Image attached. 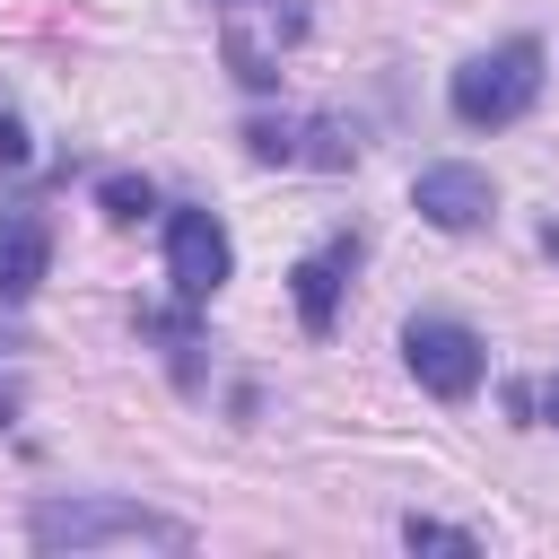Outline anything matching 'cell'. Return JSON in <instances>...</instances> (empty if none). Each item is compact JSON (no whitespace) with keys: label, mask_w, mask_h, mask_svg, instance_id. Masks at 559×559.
Here are the masks:
<instances>
[{"label":"cell","mask_w":559,"mask_h":559,"mask_svg":"<svg viewBox=\"0 0 559 559\" xmlns=\"http://www.w3.org/2000/svg\"><path fill=\"white\" fill-rule=\"evenodd\" d=\"M44 271H52V218H44L35 201H9V210H0V306L35 297Z\"/></svg>","instance_id":"52a82bcc"},{"label":"cell","mask_w":559,"mask_h":559,"mask_svg":"<svg viewBox=\"0 0 559 559\" xmlns=\"http://www.w3.org/2000/svg\"><path fill=\"white\" fill-rule=\"evenodd\" d=\"M26 157H35V140H26V114H17L9 96H0V175H17Z\"/></svg>","instance_id":"4fadbf2b"},{"label":"cell","mask_w":559,"mask_h":559,"mask_svg":"<svg viewBox=\"0 0 559 559\" xmlns=\"http://www.w3.org/2000/svg\"><path fill=\"white\" fill-rule=\"evenodd\" d=\"M411 201H419V218H428V227H445V236H463V227H480V218L498 210V192H489V175H480V166H419Z\"/></svg>","instance_id":"ba28073f"},{"label":"cell","mask_w":559,"mask_h":559,"mask_svg":"<svg viewBox=\"0 0 559 559\" xmlns=\"http://www.w3.org/2000/svg\"><path fill=\"white\" fill-rule=\"evenodd\" d=\"M96 210H105L114 227H131V218L157 210V192H148V175H105V183H96Z\"/></svg>","instance_id":"8fae6325"},{"label":"cell","mask_w":559,"mask_h":559,"mask_svg":"<svg viewBox=\"0 0 559 559\" xmlns=\"http://www.w3.org/2000/svg\"><path fill=\"white\" fill-rule=\"evenodd\" d=\"M498 402H507V419H524V428H559V376H515Z\"/></svg>","instance_id":"30bf717a"},{"label":"cell","mask_w":559,"mask_h":559,"mask_svg":"<svg viewBox=\"0 0 559 559\" xmlns=\"http://www.w3.org/2000/svg\"><path fill=\"white\" fill-rule=\"evenodd\" d=\"M402 542L411 550H480L472 524H445V515H402Z\"/></svg>","instance_id":"7c38bea8"},{"label":"cell","mask_w":559,"mask_h":559,"mask_svg":"<svg viewBox=\"0 0 559 559\" xmlns=\"http://www.w3.org/2000/svg\"><path fill=\"white\" fill-rule=\"evenodd\" d=\"M349 262H358V236H323L288 280H297V323L306 332H332V314H341V288H349Z\"/></svg>","instance_id":"9c48e42d"},{"label":"cell","mask_w":559,"mask_h":559,"mask_svg":"<svg viewBox=\"0 0 559 559\" xmlns=\"http://www.w3.org/2000/svg\"><path fill=\"white\" fill-rule=\"evenodd\" d=\"M542 44L533 35H507V44H489V52H472L463 70H454V87H445V105H454V122H472V131H498V122H515L533 96H542Z\"/></svg>","instance_id":"7a4b0ae2"},{"label":"cell","mask_w":559,"mask_h":559,"mask_svg":"<svg viewBox=\"0 0 559 559\" xmlns=\"http://www.w3.org/2000/svg\"><path fill=\"white\" fill-rule=\"evenodd\" d=\"M245 148L262 166H358V131L314 114V122H245Z\"/></svg>","instance_id":"8992f818"},{"label":"cell","mask_w":559,"mask_h":559,"mask_svg":"<svg viewBox=\"0 0 559 559\" xmlns=\"http://www.w3.org/2000/svg\"><path fill=\"white\" fill-rule=\"evenodd\" d=\"M26 542L35 550H192V524L166 515V507H140V498H44L26 515Z\"/></svg>","instance_id":"6da1fadb"},{"label":"cell","mask_w":559,"mask_h":559,"mask_svg":"<svg viewBox=\"0 0 559 559\" xmlns=\"http://www.w3.org/2000/svg\"><path fill=\"white\" fill-rule=\"evenodd\" d=\"M236 271V245L218 227V210H166V280L183 306H210Z\"/></svg>","instance_id":"5b68a950"},{"label":"cell","mask_w":559,"mask_h":559,"mask_svg":"<svg viewBox=\"0 0 559 559\" xmlns=\"http://www.w3.org/2000/svg\"><path fill=\"white\" fill-rule=\"evenodd\" d=\"M297 35H306V0H218V52L245 87H271Z\"/></svg>","instance_id":"3957f363"},{"label":"cell","mask_w":559,"mask_h":559,"mask_svg":"<svg viewBox=\"0 0 559 559\" xmlns=\"http://www.w3.org/2000/svg\"><path fill=\"white\" fill-rule=\"evenodd\" d=\"M402 358H411V376H419L437 402H463V393H480V376H489L480 332L454 323V314H419V323L402 332Z\"/></svg>","instance_id":"277c9868"}]
</instances>
